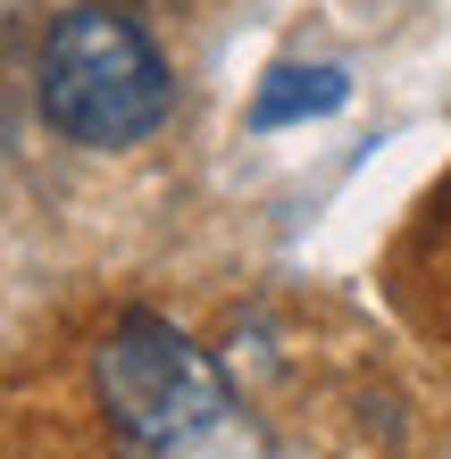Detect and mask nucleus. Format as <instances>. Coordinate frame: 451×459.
Here are the masks:
<instances>
[{"mask_svg": "<svg viewBox=\"0 0 451 459\" xmlns=\"http://www.w3.org/2000/svg\"><path fill=\"white\" fill-rule=\"evenodd\" d=\"M92 393L109 410L126 459H268L226 368L168 317H117L92 351Z\"/></svg>", "mask_w": 451, "mask_h": 459, "instance_id": "f257e3e1", "label": "nucleus"}, {"mask_svg": "<svg viewBox=\"0 0 451 459\" xmlns=\"http://www.w3.org/2000/svg\"><path fill=\"white\" fill-rule=\"evenodd\" d=\"M34 100L42 117L84 151H126L143 134L168 126L176 109V75L159 59V42L117 9H67L50 17V34L34 50Z\"/></svg>", "mask_w": 451, "mask_h": 459, "instance_id": "f03ea898", "label": "nucleus"}, {"mask_svg": "<svg viewBox=\"0 0 451 459\" xmlns=\"http://www.w3.org/2000/svg\"><path fill=\"white\" fill-rule=\"evenodd\" d=\"M343 92H351L343 67H276L268 84H259V100H251V126L276 134L293 117H326V109H343Z\"/></svg>", "mask_w": 451, "mask_h": 459, "instance_id": "7ed1b4c3", "label": "nucleus"}]
</instances>
